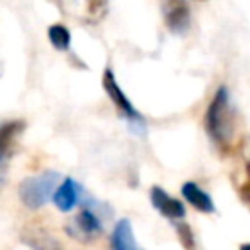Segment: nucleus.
Returning a JSON list of instances; mask_svg holds the SVG:
<instances>
[{"label":"nucleus","mask_w":250,"mask_h":250,"mask_svg":"<svg viewBox=\"0 0 250 250\" xmlns=\"http://www.w3.org/2000/svg\"><path fill=\"white\" fill-rule=\"evenodd\" d=\"M203 127L209 139L221 150L229 148L232 133H234V123H232V105H230L229 90L225 86H219L213 100L209 102L205 117H203Z\"/></svg>","instance_id":"f257e3e1"},{"label":"nucleus","mask_w":250,"mask_h":250,"mask_svg":"<svg viewBox=\"0 0 250 250\" xmlns=\"http://www.w3.org/2000/svg\"><path fill=\"white\" fill-rule=\"evenodd\" d=\"M57 188L59 174L53 170H45L41 174L23 178L18 186V195L27 209H39L49 201V197L55 195Z\"/></svg>","instance_id":"f03ea898"},{"label":"nucleus","mask_w":250,"mask_h":250,"mask_svg":"<svg viewBox=\"0 0 250 250\" xmlns=\"http://www.w3.org/2000/svg\"><path fill=\"white\" fill-rule=\"evenodd\" d=\"M102 84H104V90H105L107 98L113 102V105L119 109V113H121L123 117H127L129 121H133V123H141V125H143V117H141V113L135 109V105L131 104V100H129V98L123 94V90L119 88V84H117L115 74H113L111 68H105V70H104Z\"/></svg>","instance_id":"7ed1b4c3"},{"label":"nucleus","mask_w":250,"mask_h":250,"mask_svg":"<svg viewBox=\"0 0 250 250\" xmlns=\"http://www.w3.org/2000/svg\"><path fill=\"white\" fill-rule=\"evenodd\" d=\"M70 236L80 238V240H92L102 232V219L92 207H82L80 213L70 221L66 227Z\"/></svg>","instance_id":"20e7f679"},{"label":"nucleus","mask_w":250,"mask_h":250,"mask_svg":"<svg viewBox=\"0 0 250 250\" xmlns=\"http://www.w3.org/2000/svg\"><path fill=\"white\" fill-rule=\"evenodd\" d=\"M162 18L172 33H184L189 27V6L186 0H164L162 2Z\"/></svg>","instance_id":"39448f33"},{"label":"nucleus","mask_w":250,"mask_h":250,"mask_svg":"<svg viewBox=\"0 0 250 250\" xmlns=\"http://www.w3.org/2000/svg\"><path fill=\"white\" fill-rule=\"evenodd\" d=\"M150 203L152 207L164 215L166 219H172V221H178V219H184L186 215V207L180 199L168 195L160 186H152L150 188Z\"/></svg>","instance_id":"423d86ee"},{"label":"nucleus","mask_w":250,"mask_h":250,"mask_svg":"<svg viewBox=\"0 0 250 250\" xmlns=\"http://www.w3.org/2000/svg\"><path fill=\"white\" fill-rule=\"evenodd\" d=\"M78 199H80V184L76 180H72V178H64L59 184V188H57V191L53 195L55 207L59 211H62V213L74 209L76 203H78Z\"/></svg>","instance_id":"0eeeda50"},{"label":"nucleus","mask_w":250,"mask_h":250,"mask_svg":"<svg viewBox=\"0 0 250 250\" xmlns=\"http://www.w3.org/2000/svg\"><path fill=\"white\" fill-rule=\"evenodd\" d=\"M182 195L193 209H197L201 213H215V203H213L211 195L205 189H201L195 182H184Z\"/></svg>","instance_id":"6e6552de"},{"label":"nucleus","mask_w":250,"mask_h":250,"mask_svg":"<svg viewBox=\"0 0 250 250\" xmlns=\"http://www.w3.org/2000/svg\"><path fill=\"white\" fill-rule=\"evenodd\" d=\"M109 246L111 250H141L135 242V234L129 219H119L115 223L113 232L109 236Z\"/></svg>","instance_id":"1a4fd4ad"},{"label":"nucleus","mask_w":250,"mask_h":250,"mask_svg":"<svg viewBox=\"0 0 250 250\" xmlns=\"http://www.w3.org/2000/svg\"><path fill=\"white\" fill-rule=\"evenodd\" d=\"M47 37L51 41V45L57 49V51H66L70 47V31L66 25L62 23H53L49 29H47Z\"/></svg>","instance_id":"9d476101"},{"label":"nucleus","mask_w":250,"mask_h":250,"mask_svg":"<svg viewBox=\"0 0 250 250\" xmlns=\"http://www.w3.org/2000/svg\"><path fill=\"white\" fill-rule=\"evenodd\" d=\"M23 129V121H8L2 125V133H0V141H2V166L8 160V150L12 141L16 139V135Z\"/></svg>","instance_id":"9b49d317"},{"label":"nucleus","mask_w":250,"mask_h":250,"mask_svg":"<svg viewBox=\"0 0 250 250\" xmlns=\"http://www.w3.org/2000/svg\"><path fill=\"white\" fill-rule=\"evenodd\" d=\"M176 230H178V236H180V242L184 244L186 250H197V244H195V236L191 232V227L186 225V223H178L176 225Z\"/></svg>","instance_id":"f8f14e48"},{"label":"nucleus","mask_w":250,"mask_h":250,"mask_svg":"<svg viewBox=\"0 0 250 250\" xmlns=\"http://www.w3.org/2000/svg\"><path fill=\"white\" fill-rule=\"evenodd\" d=\"M105 6H107V0H86L88 14H90L92 18H100V16L105 12Z\"/></svg>","instance_id":"ddd939ff"},{"label":"nucleus","mask_w":250,"mask_h":250,"mask_svg":"<svg viewBox=\"0 0 250 250\" xmlns=\"http://www.w3.org/2000/svg\"><path fill=\"white\" fill-rule=\"evenodd\" d=\"M29 244H31L35 250H62V248L59 246V242H55V240H51V238H41V240L33 238Z\"/></svg>","instance_id":"4468645a"},{"label":"nucleus","mask_w":250,"mask_h":250,"mask_svg":"<svg viewBox=\"0 0 250 250\" xmlns=\"http://www.w3.org/2000/svg\"><path fill=\"white\" fill-rule=\"evenodd\" d=\"M240 197H242V201L250 207V162H246V180H244V184L240 186Z\"/></svg>","instance_id":"2eb2a0df"},{"label":"nucleus","mask_w":250,"mask_h":250,"mask_svg":"<svg viewBox=\"0 0 250 250\" xmlns=\"http://www.w3.org/2000/svg\"><path fill=\"white\" fill-rule=\"evenodd\" d=\"M238 250H250V242H244V244H240V248Z\"/></svg>","instance_id":"dca6fc26"},{"label":"nucleus","mask_w":250,"mask_h":250,"mask_svg":"<svg viewBox=\"0 0 250 250\" xmlns=\"http://www.w3.org/2000/svg\"><path fill=\"white\" fill-rule=\"evenodd\" d=\"M59 2H64V0H59Z\"/></svg>","instance_id":"f3484780"},{"label":"nucleus","mask_w":250,"mask_h":250,"mask_svg":"<svg viewBox=\"0 0 250 250\" xmlns=\"http://www.w3.org/2000/svg\"><path fill=\"white\" fill-rule=\"evenodd\" d=\"M141 250H143V248H141Z\"/></svg>","instance_id":"a211bd4d"}]
</instances>
